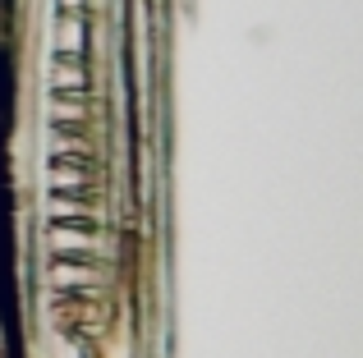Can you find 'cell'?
<instances>
[{
	"mask_svg": "<svg viewBox=\"0 0 363 358\" xmlns=\"http://www.w3.org/2000/svg\"><path fill=\"white\" fill-rule=\"evenodd\" d=\"M51 92H65V97H88L92 92V74L79 55H55L51 64Z\"/></svg>",
	"mask_w": 363,
	"mask_h": 358,
	"instance_id": "obj_1",
	"label": "cell"
},
{
	"mask_svg": "<svg viewBox=\"0 0 363 358\" xmlns=\"http://www.w3.org/2000/svg\"><path fill=\"white\" fill-rule=\"evenodd\" d=\"M55 51L83 60V51H88V14H60V23H55Z\"/></svg>",
	"mask_w": 363,
	"mask_h": 358,
	"instance_id": "obj_2",
	"label": "cell"
},
{
	"mask_svg": "<svg viewBox=\"0 0 363 358\" xmlns=\"http://www.w3.org/2000/svg\"><path fill=\"white\" fill-rule=\"evenodd\" d=\"M60 9H65V14H83V9H88V0H60Z\"/></svg>",
	"mask_w": 363,
	"mask_h": 358,
	"instance_id": "obj_3",
	"label": "cell"
}]
</instances>
